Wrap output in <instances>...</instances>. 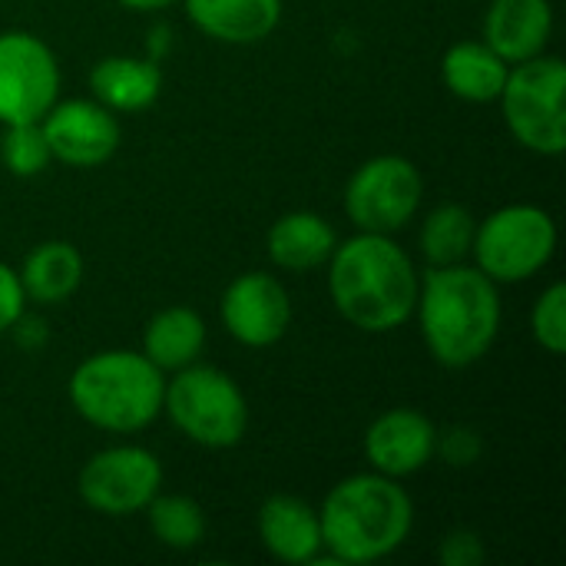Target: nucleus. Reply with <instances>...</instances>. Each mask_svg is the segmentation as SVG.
Instances as JSON below:
<instances>
[{"label": "nucleus", "instance_id": "f257e3e1", "mask_svg": "<svg viewBox=\"0 0 566 566\" xmlns=\"http://www.w3.org/2000/svg\"><path fill=\"white\" fill-rule=\"evenodd\" d=\"M328 292L355 328L395 332L415 315L418 272L391 235L358 232L328 255Z\"/></svg>", "mask_w": 566, "mask_h": 566}, {"label": "nucleus", "instance_id": "f03ea898", "mask_svg": "<svg viewBox=\"0 0 566 566\" xmlns=\"http://www.w3.org/2000/svg\"><path fill=\"white\" fill-rule=\"evenodd\" d=\"M421 338L444 368L481 361L501 332V295L478 265H431L415 302Z\"/></svg>", "mask_w": 566, "mask_h": 566}, {"label": "nucleus", "instance_id": "7ed1b4c3", "mask_svg": "<svg viewBox=\"0 0 566 566\" xmlns=\"http://www.w3.org/2000/svg\"><path fill=\"white\" fill-rule=\"evenodd\" d=\"M322 547L335 564H375L391 557L415 527L408 491L378 471L338 481L322 511Z\"/></svg>", "mask_w": 566, "mask_h": 566}, {"label": "nucleus", "instance_id": "20e7f679", "mask_svg": "<svg viewBox=\"0 0 566 566\" xmlns=\"http://www.w3.org/2000/svg\"><path fill=\"white\" fill-rule=\"evenodd\" d=\"M163 371L143 352L129 348L90 355L70 375V401L76 415L113 434L149 428L163 415Z\"/></svg>", "mask_w": 566, "mask_h": 566}, {"label": "nucleus", "instance_id": "39448f33", "mask_svg": "<svg viewBox=\"0 0 566 566\" xmlns=\"http://www.w3.org/2000/svg\"><path fill=\"white\" fill-rule=\"evenodd\" d=\"M163 411H169V421L189 441L212 451L235 448L249 428V405L242 388L226 371L199 361L172 371V381H166Z\"/></svg>", "mask_w": 566, "mask_h": 566}, {"label": "nucleus", "instance_id": "423d86ee", "mask_svg": "<svg viewBox=\"0 0 566 566\" xmlns=\"http://www.w3.org/2000/svg\"><path fill=\"white\" fill-rule=\"evenodd\" d=\"M504 123L514 139L541 156L566 149V66L560 56H531L514 63L501 90Z\"/></svg>", "mask_w": 566, "mask_h": 566}, {"label": "nucleus", "instance_id": "0eeeda50", "mask_svg": "<svg viewBox=\"0 0 566 566\" xmlns=\"http://www.w3.org/2000/svg\"><path fill=\"white\" fill-rule=\"evenodd\" d=\"M557 249V226L541 206H504L474 229L471 255L491 282L534 279Z\"/></svg>", "mask_w": 566, "mask_h": 566}, {"label": "nucleus", "instance_id": "6e6552de", "mask_svg": "<svg viewBox=\"0 0 566 566\" xmlns=\"http://www.w3.org/2000/svg\"><path fill=\"white\" fill-rule=\"evenodd\" d=\"M421 172L405 156H375L345 186V212L358 232H398L421 206Z\"/></svg>", "mask_w": 566, "mask_h": 566}, {"label": "nucleus", "instance_id": "1a4fd4ad", "mask_svg": "<svg viewBox=\"0 0 566 566\" xmlns=\"http://www.w3.org/2000/svg\"><path fill=\"white\" fill-rule=\"evenodd\" d=\"M163 488V464L153 451L136 444H119L93 454L80 478V501L106 517H129L146 511V504Z\"/></svg>", "mask_w": 566, "mask_h": 566}, {"label": "nucleus", "instance_id": "9d476101", "mask_svg": "<svg viewBox=\"0 0 566 566\" xmlns=\"http://www.w3.org/2000/svg\"><path fill=\"white\" fill-rule=\"evenodd\" d=\"M60 93V66L53 50L27 33H0V123H40Z\"/></svg>", "mask_w": 566, "mask_h": 566}, {"label": "nucleus", "instance_id": "9b49d317", "mask_svg": "<svg viewBox=\"0 0 566 566\" xmlns=\"http://www.w3.org/2000/svg\"><path fill=\"white\" fill-rule=\"evenodd\" d=\"M40 129L50 146V156L76 169L103 166L119 146V123L113 109L96 99L53 103L40 119Z\"/></svg>", "mask_w": 566, "mask_h": 566}, {"label": "nucleus", "instance_id": "f8f14e48", "mask_svg": "<svg viewBox=\"0 0 566 566\" xmlns=\"http://www.w3.org/2000/svg\"><path fill=\"white\" fill-rule=\"evenodd\" d=\"M222 325L245 348L275 345L292 322V302L285 285L269 272H245L229 282L222 295Z\"/></svg>", "mask_w": 566, "mask_h": 566}, {"label": "nucleus", "instance_id": "ddd939ff", "mask_svg": "<svg viewBox=\"0 0 566 566\" xmlns=\"http://www.w3.org/2000/svg\"><path fill=\"white\" fill-rule=\"evenodd\" d=\"M438 428L415 408H391L365 431V458L385 478H411L431 464Z\"/></svg>", "mask_w": 566, "mask_h": 566}, {"label": "nucleus", "instance_id": "4468645a", "mask_svg": "<svg viewBox=\"0 0 566 566\" xmlns=\"http://www.w3.org/2000/svg\"><path fill=\"white\" fill-rule=\"evenodd\" d=\"M554 33L551 0H494L484 17V43L504 63H524L544 53Z\"/></svg>", "mask_w": 566, "mask_h": 566}, {"label": "nucleus", "instance_id": "2eb2a0df", "mask_svg": "<svg viewBox=\"0 0 566 566\" xmlns=\"http://www.w3.org/2000/svg\"><path fill=\"white\" fill-rule=\"evenodd\" d=\"M259 537L262 547L282 564H315L322 551L318 511H312L302 497L275 494L259 511Z\"/></svg>", "mask_w": 566, "mask_h": 566}, {"label": "nucleus", "instance_id": "dca6fc26", "mask_svg": "<svg viewBox=\"0 0 566 566\" xmlns=\"http://www.w3.org/2000/svg\"><path fill=\"white\" fill-rule=\"evenodd\" d=\"M96 103L113 113H139L163 93V66L153 56H106L90 73Z\"/></svg>", "mask_w": 566, "mask_h": 566}, {"label": "nucleus", "instance_id": "f3484780", "mask_svg": "<svg viewBox=\"0 0 566 566\" xmlns=\"http://www.w3.org/2000/svg\"><path fill=\"white\" fill-rule=\"evenodd\" d=\"M189 20L222 43H259L282 20V0H186Z\"/></svg>", "mask_w": 566, "mask_h": 566}, {"label": "nucleus", "instance_id": "a211bd4d", "mask_svg": "<svg viewBox=\"0 0 566 566\" xmlns=\"http://www.w3.org/2000/svg\"><path fill=\"white\" fill-rule=\"evenodd\" d=\"M335 245V229L318 212H289L269 229L265 239L269 259L289 272H308L325 265Z\"/></svg>", "mask_w": 566, "mask_h": 566}, {"label": "nucleus", "instance_id": "6ab92c4d", "mask_svg": "<svg viewBox=\"0 0 566 566\" xmlns=\"http://www.w3.org/2000/svg\"><path fill=\"white\" fill-rule=\"evenodd\" d=\"M511 63H504L488 43L461 40L441 60L444 86L468 103H494L507 83Z\"/></svg>", "mask_w": 566, "mask_h": 566}, {"label": "nucleus", "instance_id": "aec40b11", "mask_svg": "<svg viewBox=\"0 0 566 566\" xmlns=\"http://www.w3.org/2000/svg\"><path fill=\"white\" fill-rule=\"evenodd\" d=\"M202 348H206V322L186 305H172V308L156 312L146 325V335H143V355L163 375L199 361Z\"/></svg>", "mask_w": 566, "mask_h": 566}, {"label": "nucleus", "instance_id": "412c9836", "mask_svg": "<svg viewBox=\"0 0 566 566\" xmlns=\"http://www.w3.org/2000/svg\"><path fill=\"white\" fill-rule=\"evenodd\" d=\"M17 275H20L23 295L30 302L60 305L80 289L83 259H80L76 245H70L63 239H50V242H40L36 249H30V255L23 259V269Z\"/></svg>", "mask_w": 566, "mask_h": 566}, {"label": "nucleus", "instance_id": "4be33fe9", "mask_svg": "<svg viewBox=\"0 0 566 566\" xmlns=\"http://www.w3.org/2000/svg\"><path fill=\"white\" fill-rule=\"evenodd\" d=\"M478 219L458 202H444L428 212L421 226V252L431 265H458L471 255Z\"/></svg>", "mask_w": 566, "mask_h": 566}, {"label": "nucleus", "instance_id": "5701e85b", "mask_svg": "<svg viewBox=\"0 0 566 566\" xmlns=\"http://www.w3.org/2000/svg\"><path fill=\"white\" fill-rule=\"evenodd\" d=\"M153 537L169 551H192L206 537V514L186 494H156L146 504Z\"/></svg>", "mask_w": 566, "mask_h": 566}, {"label": "nucleus", "instance_id": "b1692460", "mask_svg": "<svg viewBox=\"0 0 566 566\" xmlns=\"http://www.w3.org/2000/svg\"><path fill=\"white\" fill-rule=\"evenodd\" d=\"M50 146L43 139V129L40 123H10L3 126V136H0V163L20 176V179H30V176H40L46 166H50Z\"/></svg>", "mask_w": 566, "mask_h": 566}, {"label": "nucleus", "instance_id": "393cba45", "mask_svg": "<svg viewBox=\"0 0 566 566\" xmlns=\"http://www.w3.org/2000/svg\"><path fill=\"white\" fill-rule=\"evenodd\" d=\"M531 332L534 342L551 352V355H564L566 352V285L554 282L534 305L531 312Z\"/></svg>", "mask_w": 566, "mask_h": 566}, {"label": "nucleus", "instance_id": "a878e982", "mask_svg": "<svg viewBox=\"0 0 566 566\" xmlns=\"http://www.w3.org/2000/svg\"><path fill=\"white\" fill-rule=\"evenodd\" d=\"M434 454L448 464V468H471L481 461L484 454V441L474 428H451L444 434H438Z\"/></svg>", "mask_w": 566, "mask_h": 566}, {"label": "nucleus", "instance_id": "bb28decb", "mask_svg": "<svg viewBox=\"0 0 566 566\" xmlns=\"http://www.w3.org/2000/svg\"><path fill=\"white\" fill-rule=\"evenodd\" d=\"M484 544L474 531L458 527L451 534H444L441 547H438V560L444 566H481L484 564Z\"/></svg>", "mask_w": 566, "mask_h": 566}, {"label": "nucleus", "instance_id": "cd10ccee", "mask_svg": "<svg viewBox=\"0 0 566 566\" xmlns=\"http://www.w3.org/2000/svg\"><path fill=\"white\" fill-rule=\"evenodd\" d=\"M23 305H27V295H23L20 275L7 262H0V335L13 328V322L23 315Z\"/></svg>", "mask_w": 566, "mask_h": 566}, {"label": "nucleus", "instance_id": "c85d7f7f", "mask_svg": "<svg viewBox=\"0 0 566 566\" xmlns=\"http://www.w3.org/2000/svg\"><path fill=\"white\" fill-rule=\"evenodd\" d=\"M43 328H46V325H43L40 318H23V315H20V318L13 322L10 332L17 335V342H20L23 348H40V345L46 342V332H43Z\"/></svg>", "mask_w": 566, "mask_h": 566}, {"label": "nucleus", "instance_id": "c756f323", "mask_svg": "<svg viewBox=\"0 0 566 566\" xmlns=\"http://www.w3.org/2000/svg\"><path fill=\"white\" fill-rule=\"evenodd\" d=\"M123 7H129V10H163V7H169L172 0H119Z\"/></svg>", "mask_w": 566, "mask_h": 566}]
</instances>
